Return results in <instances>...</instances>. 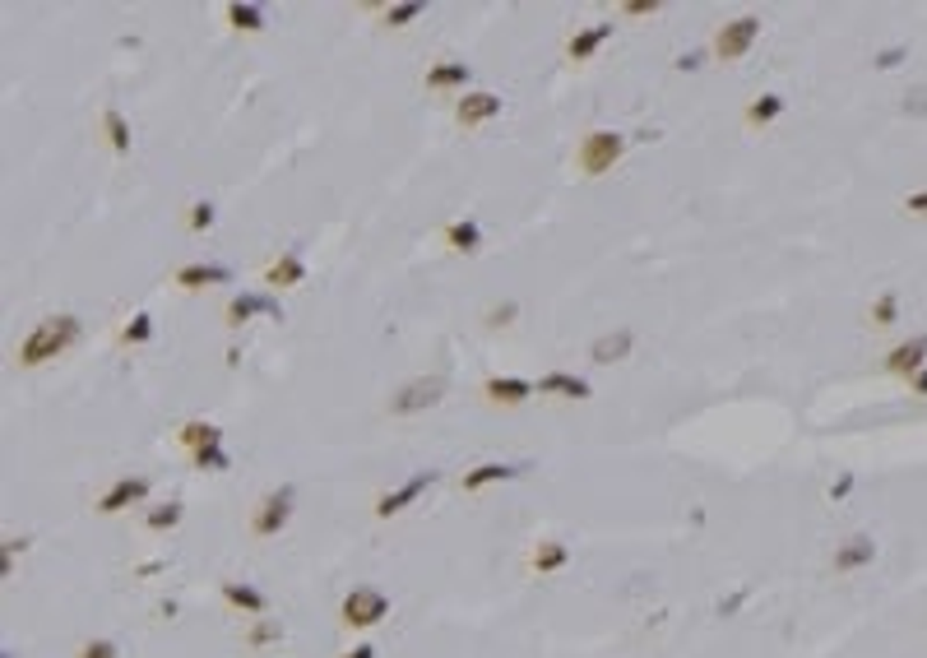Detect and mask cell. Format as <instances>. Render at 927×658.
Segmentation results:
<instances>
[{"label": "cell", "mask_w": 927, "mask_h": 658, "mask_svg": "<svg viewBox=\"0 0 927 658\" xmlns=\"http://www.w3.org/2000/svg\"><path fill=\"white\" fill-rule=\"evenodd\" d=\"M74 339H79V320L74 316H47V320H37V329L19 343V362L24 367H43V362L61 358Z\"/></svg>", "instance_id": "6da1fadb"}, {"label": "cell", "mask_w": 927, "mask_h": 658, "mask_svg": "<svg viewBox=\"0 0 927 658\" xmlns=\"http://www.w3.org/2000/svg\"><path fill=\"white\" fill-rule=\"evenodd\" d=\"M622 148H626V135H617V130H589L580 153H575V167L584 176H603V172H613V163L622 158Z\"/></svg>", "instance_id": "7a4b0ae2"}, {"label": "cell", "mask_w": 927, "mask_h": 658, "mask_svg": "<svg viewBox=\"0 0 927 658\" xmlns=\"http://www.w3.org/2000/svg\"><path fill=\"white\" fill-rule=\"evenodd\" d=\"M339 616H343V626H357V631L381 626L385 616H390V598H385L381 589H372V585H362V589H352V594L343 598Z\"/></svg>", "instance_id": "3957f363"}, {"label": "cell", "mask_w": 927, "mask_h": 658, "mask_svg": "<svg viewBox=\"0 0 927 658\" xmlns=\"http://www.w3.org/2000/svg\"><path fill=\"white\" fill-rule=\"evenodd\" d=\"M440 399H446V380H440V376H422V380H409L399 395H390V413H394V417H409V413L436 408Z\"/></svg>", "instance_id": "277c9868"}, {"label": "cell", "mask_w": 927, "mask_h": 658, "mask_svg": "<svg viewBox=\"0 0 927 658\" xmlns=\"http://www.w3.org/2000/svg\"><path fill=\"white\" fill-rule=\"evenodd\" d=\"M756 37H760V19L742 14V19H733V24H723V28H719V37H714V56H719V61H738V56L751 52Z\"/></svg>", "instance_id": "5b68a950"}, {"label": "cell", "mask_w": 927, "mask_h": 658, "mask_svg": "<svg viewBox=\"0 0 927 658\" xmlns=\"http://www.w3.org/2000/svg\"><path fill=\"white\" fill-rule=\"evenodd\" d=\"M288 515H293V487H278V491H269L260 506H256L251 533H256V538H274L278 529L288 524Z\"/></svg>", "instance_id": "8992f818"}, {"label": "cell", "mask_w": 927, "mask_h": 658, "mask_svg": "<svg viewBox=\"0 0 927 658\" xmlns=\"http://www.w3.org/2000/svg\"><path fill=\"white\" fill-rule=\"evenodd\" d=\"M431 482H436V473H431V469L413 473L404 487H394V491H385V496L376 501V515H381V520H390V515H399V510H409V506H413V501H418V496H422Z\"/></svg>", "instance_id": "52a82bcc"}, {"label": "cell", "mask_w": 927, "mask_h": 658, "mask_svg": "<svg viewBox=\"0 0 927 658\" xmlns=\"http://www.w3.org/2000/svg\"><path fill=\"white\" fill-rule=\"evenodd\" d=\"M149 496V478H116L107 491H102V501H98V510L102 515H116V510H130V506H140V501Z\"/></svg>", "instance_id": "ba28073f"}, {"label": "cell", "mask_w": 927, "mask_h": 658, "mask_svg": "<svg viewBox=\"0 0 927 658\" xmlns=\"http://www.w3.org/2000/svg\"><path fill=\"white\" fill-rule=\"evenodd\" d=\"M922 362H927V339L918 334V339H909V343H895V348H891V358H885V371L900 376V380H913V376L922 371Z\"/></svg>", "instance_id": "9c48e42d"}, {"label": "cell", "mask_w": 927, "mask_h": 658, "mask_svg": "<svg viewBox=\"0 0 927 658\" xmlns=\"http://www.w3.org/2000/svg\"><path fill=\"white\" fill-rule=\"evenodd\" d=\"M872 561H876V543L867 533H854V538H844V543L835 548V570L839 575H854V570H863Z\"/></svg>", "instance_id": "30bf717a"}, {"label": "cell", "mask_w": 927, "mask_h": 658, "mask_svg": "<svg viewBox=\"0 0 927 658\" xmlns=\"http://www.w3.org/2000/svg\"><path fill=\"white\" fill-rule=\"evenodd\" d=\"M256 311H265V316H274V320H284V311H278V301H274V297H265V292H241V297H232L223 316H227V325L237 329V325H246Z\"/></svg>", "instance_id": "8fae6325"}, {"label": "cell", "mask_w": 927, "mask_h": 658, "mask_svg": "<svg viewBox=\"0 0 927 658\" xmlns=\"http://www.w3.org/2000/svg\"><path fill=\"white\" fill-rule=\"evenodd\" d=\"M497 111H501V98H497V93H468V98H459V107H455V121H459L464 130H473V126H482V121H492Z\"/></svg>", "instance_id": "7c38bea8"}, {"label": "cell", "mask_w": 927, "mask_h": 658, "mask_svg": "<svg viewBox=\"0 0 927 658\" xmlns=\"http://www.w3.org/2000/svg\"><path fill=\"white\" fill-rule=\"evenodd\" d=\"M482 395H488L492 404L515 408V404H524V399L534 395V385H529V380H519V376H492L488 385H482Z\"/></svg>", "instance_id": "4fadbf2b"}, {"label": "cell", "mask_w": 927, "mask_h": 658, "mask_svg": "<svg viewBox=\"0 0 927 658\" xmlns=\"http://www.w3.org/2000/svg\"><path fill=\"white\" fill-rule=\"evenodd\" d=\"M232 274L223 264H181L177 274H172V283L177 288H186V292H195V288H209V283H227Z\"/></svg>", "instance_id": "5bb4252c"}, {"label": "cell", "mask_w": 927, "mask_h": 658, "mask_svg": "<svg viewBox=\"0 0 927 658\" xmlns=\"http://www.w3.org/2000/svg\"><path fill=\"white\" fill-rule=\"evenodd\" d=\"M223 598H227L237 612H246V616H265V612H269V598H265L256 585H237V579H223Z\"/></svg>", "instance_id": "9a60e30c"}, {"label": "cell", "mask_w": 927, "mask_h": 658, "mask_svg": "<svg viewBox=\"0 0 927 658\" xmlns=\"http://www.w3.org/2000/svg\"><path fill=\"white\" fill-rule=\"evenodd\" d=\"M468 84V65L464 61H440L427 70V89L431 93H450V89H464Z\"/></svg>", "instance_id": "2e32d148"}, {"label": "cell", "mask_w": 927, "mask_h": 658, "mask_svg": "<svg viewBox=\"0 0 927 658\" xmlns=\"http://www.w3.org/2000/svg\"><path fill=\"white\" fill-rule=\"evenodd\" d=\"M302 279H306V264H302V255H297V251L278 255V260L269 264V274H265V283H269V288H297Z\"/></svg>", "instance_id": "e0dca14e"}, {"label": "cell", "mask_w": 927, "mask_h": 658, "mask_svg": "<svg viewBox=\"0 0 927 658\" xmlns=\"http://www.w3.org/2000/svg\"><path fill=\"white\" fill-rule=\"evenodd\" d=\"M538 395H561V399H589V385L571 371H547L538 380Z\"/></svg>", "instance_id": "ac0fdd59"}, {"label": "cell", "mask_w": 927, "mask_h": 658, "mask_svg": "<svg viewBox=\"0 0 927 658\" xmlns=\"http://www.w3.org/2000/svg\"><path fill=\"white\" fill-rule=\"evenodd\" d=\"M608 37H613V24H594V28H584V33L571 37V43H566V56L580 65V61H589L603 43H608Z\"/></svg>", "instance_id": "d6986e66"}, {"label": "cell", "mask_w": 927, "mask_h": 658, "mask_svg": "<svg viewBox=\"0 0 927 658\" xmlns=\"http://www.w3.org/2000/svg\"><path fill=\"white\" fill-rule=\"evenodd\" d=\"M626 353H631V329L598 334V339H594V348H589V358H594V362H603V367H608V362H622Z\"/></svg>", "instance_id": "ffe728a7"}, {"label": "cell", "mask_w": 927, "mask_h": 658, "mask_svg": "<svg viewBox=\"0 0 927 658\" xmlns=\"http://www.w3.org/2000/svg\"><path fill=\"white\" fill-rule=\"evenodd\" d=\"M519 469H510V463H478V469L464 473V491H482V487H492V482H510Z\"/></svg>", "instance_id": "44dd1931"}, {"label": "cell", "mask_w": 927, "mask_h": 658, "mask_svg": "<svg viewBox=\"0 0 927 658\" xmlns=\"http://www.w3.org/2000/svg\"><path fill=\"white\" fill-rule=\"evenodd\" d=\"M177 436H181V445H186L190 454H199V450H209V445H218V441H223V432L214 427V422H186V427H181Z\"/></svg>", "instance_id": "7402d4cb"}, {"label": "cell", "mask_w": 927, "mask_h": 658, "mask_svg": "<svg viewBox=\"0 0 927 658\" xmlns=\"http://www.w3.org/2000/svg\"><path fill=\"white\" fill-rule=\"evenodd\" d=\"M779 116H784V98H779V93H760V98L747 107V126H751V130H760V126L779 121Z\"/></svg>", "instance_id": "603a6c76"}, {"label": "cell", "mask_w": 927, "mask_h": 658, "mask_svg": "<svg viewBox=\"0 0 927 658\" xmlns=\"http://www.w3.org/2000/svg\"><path fill=\"white\" fill-rule=\"evenodd\" d=\"M102 130H107L111 153H121V158H126V153H130V126H126V116H121L116 107H107V111H102Z\"/></svg>", "instance_id": "cb8c5ba5"}, {"label": "cell", "mask_w": 927, "mask_h": 658, "mask_svg": "<svg viewBox=\"0 0 927 658\" xmlns=\"http://www.w3.org/2000/svg\"><path fill=\"white\" fill-rule=\"evenodd\" d=\"M446 242H450V251H459V255H473L478 246H482V232H478V223H450L446 227Z\"/></svg>", "instance_id": "d4e9b609"}, {"label": "cell", "mask_w": 927, "mask_h": 658, "mask_svg": "<svg viewBox=\"0 0 927 658\" xmlns=\"http://www.w3.org/2000/svg\"><path fill=\"white\" fill-rule=\"evenodd\" d=\"M566 557H571V552H566V543H552V538H547V543H538V548H534V570H538V575H552V570L566 566Z\"/></svg>", "instance_id": "484cf974"}, {"label": "cell", "mask_w": 927, "mask_h": 658, "mask_svg": "<svg viewBox=\"0 0 927 658\" xmlns=\"http://www.w3.org/2000/svg\"><path fill=\"white\" fill-rule=\"evenodd\" d=\"M227 24H232L237 33H260V28H265V14H260L256 5H227Z\"/></svg>", "instance_id": "4316f807"}, {"label": "cell", "mask_w": 927, "mask_h": 658, "mask_svg": "<svg viewBox=\"0 0 927 658\" xmlns=\"http://www.w3.org/2000/svg\"><path fill=\"white\" fill-rule=\"evenodd\" d=\"M278 640H284V626L269 622V616H256V626L246 631V644H251V649H265V644H278Z\"/></svg>", "instance_id": "83f0119b"}, {"label": "cell", "mask_w": 927, "mask_h": 658, "mask_svg": "<svg viewBox=\"0 0 927 658\" xmlns=\"http://www.w3.org/2000/svg\"><path fill=\"white\" fill-rule=\"evenodd\" d=\"M181 524V501H168V506H153L149 510V529L153 533H168V529H177Z\"/></svg>", "instance_id": "f1b7e54d"}, {"label": "cell", "mask_w": 927, "mask_h": 658, "mask_svg": "<svg viewBox=\"0 0 927 658\" xmlns=\"http://www.w3.org/2000/svg\"><path fill=\"white\" fill-rule=\"evenodd\" d=\"M872 320H876L881 329L895 325V320H900V297H895V292H881V297L872 301Z\"/></svg>", "instance_id": "f546056e"}, {"label": "cell", "mask_w": 927, "mask_h": 658, "mask_svg": "<svg viewBox=\"0 0 927 658\" xmlns=\"http://www.w3.org/2000/svg\"><path fill=\"white\" fill-rule=\"evenodd\" d=\"M418 14H422L418 0H404V5H390V10H385V24H390V28H404V24H413Z\"/></svg>", "instance_id": "4dcf8cb0"}, {"label": "cell", "mask_w": 927, "mask_h": 658, "mask_svg": "<svg viewBox=\"0 0 927 658\" xmlns=\"http://www.w3.org/2000/svg\"><path fill=\"white\" fill-rule=\"evenodd\" d=\"M195 469L223 473V469H227V450H223V445H209V450H199V454H195Z\"/></svg>", "instance_id": "1f68e13d"}, {"label": "cell", "mask_w": 927, "mask_h": 658, "mask_svg": "<svg viewBox=\"0 0 927 658\" xmlns=\"http://www.w3.org/2000/svg\"><path fill=\"white\" fill-rule=\"evenodd\" d=\"M153 339V320L149 316H135L126 329H121V343H149Z\"/></svg>", "instance_id": "d6a6232c"}, {"label": "cell", "mask_w": 927, "mask_h": 658, "mask_svg": "<svg viewBox=\"0 0 927 658\" xmlns=\"http://www.w3.org/2000/svg\"><path fill=\"white\" fill-rule=\"evenodd\" d=\"M79 658H116V640H89Z\"/></svg>", "instance_id": "836d02e7"}, {"label": "cell", "mask_w": 927, "mask_h": 658, "mask_svg": "<svg viewBox=\"0 0 927 658\" xmlns=\"http://www.w3.org/2000/svg\"><path fill=\"white\" fill-rule=\"evenodd\" d=\"M190 227H195V232L214 227V205H190Z\"/></svg>", "instance_id": "e575fe53"}, {"label": "cell", "mask_w": 927, "mask_h": 658, "mask_svg": "<svg viewBox=\"0 0 927 658\" xmlns=\"http://www.w3.org/2000/svg\"><path fill=\"white\" fill-rule=\"evenodd\" d=\"M622 14H631V19H644V14H659V0H626V5H622Z\"/></svg>", "instance_id": "d590c367"}, {"label": "cell", "mask_w": 927, "mask_h": 658, "mask_svg": "<svg viewBox=\"0 0 927 658\" xmlns=\"http://www.w3.org/2000/svg\"><path fill=\"white\" fill-rule=\"evenodd\" d=\"M849 491H854V473H844V478H839V482L830 487V501H844Z\"/></svg>", "instance_id": "8d00e7d4"}, {"label": "cell", "mask_w": 927, "mask_h": 658, "mask_svg": "<svg viewBox=\"0 0 927 658\" xmlns=\"http://www.w3.org/2000/svg\"><path fill=\"white\" fill-rule=\"evenodd\" d=\"M904 111H913V116H918V111H927V89H913V98L904 102Z\"/></svg>", "instance_id": "74e56055"}, {"label": "cell", "mask_w": 927, "mask_h": 658, "mask_svg": "<svg viewBox=\"0 0 927 658\" xmlns=\"http://www.w3.org/2000/svg\"><path fill=\"white\" fill-rule=\"evenodd\" d=\"M904 209H909V214H927V190H918V195H909V200H904Z\"/></svg>", "instance_id": "f35d334b"}, {"label": "cell", "mask_w": 927, "mask_h": 658, "mask_svg": "<svg viewBox=\"0 0 927 658\" xmlns=\"http://www.w3.org/2000/svg\"><path fill=\"white\" fill-rule=\"evenodd\" d=\"M510 316H515V306L506 301V306H497V311H492L488 320H492V325H510Z\"/></svg>", "instance_id": "ab89813d"}, {"label": "cell", "mask_w": 927, "mask_h": 658, "mask_svg": "<svg viewBox=\"0 0 927 658\" xmlns=\"http://www.w3.org/2000/svg\"><path fill=\"white\" fill-rule=\"evenodd\" d=\"M909 390H913V395H922V399H927V367H922V371H918V376H913V380H909Z\"/></svg>", "instance_id": "60d3db41"}, {"label": "cell", "mask_w": 927, "mask_h": 658, "mask_svg": "<svg viewBox=\"0 0 927 658\" xmlns=\"http://www.w3.org/2000/svg\"><path fill=\"white\" fill-rule=\"evenodd\" d=\"M343 658H376V649H372V644H352Z\"/></svg>", "instance_id": "b9f144b4"}]
</instances>
